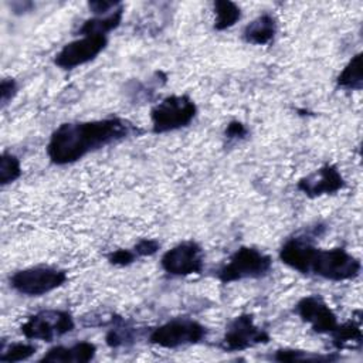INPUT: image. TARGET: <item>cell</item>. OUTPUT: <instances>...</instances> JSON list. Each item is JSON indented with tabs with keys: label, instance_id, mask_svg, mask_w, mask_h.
I'll return each mask as SVG.
<instances>
[{
	"label": "cell",
	"instance_id": "6da1fadb",
	"mask_svg": "<svg viewBox=\"0 0 363 363\" xmlns=\"http://www.w3.org/2000/svg\"><path fill=\"white\" fill-rule=\"evenodd\" d=\"M136 132L135 125L118 116L65 122L51 133L47 156L52 164H72L92 152L125 140Z\"/></svg>",
	"mask_w": 363,
	"mask_h": 363
},
{
	"label": "cell",
	"instance_id": "7a4b0ae2",
	"mask_svg": "<svg viewBox=\"0 0 363 363\" xmlns=\"http://www.w3.org/2000/svg\"><path fill=\"white\" fill-rule=\"evenodd\" d=\"M197 115V105L189 95H170L150 109L153 133L162 135L189 126Z\"/></svg>",
	"mask_w": 363,
	"mask_h": 363
},
{
	"label": "cell",
	"instance_id": "3957f363",
	"mask_svg": "<svg viewBox=\"0 0 363 363\" xmlns=\"http://www.w3.org/2000/svg\"><path fill=\"white\" fill-rule=\"evenodd\" d=\"M272 268V258L254 247H240L217 271L223 284L265 277Z\"/></svg>",
	"mask_w": 363,
	"mask_h": 363
},
{
	"label": "cell",
	"instance_id": "277c9868",
	"mask_svg": "<svg viewBox=\"0 0 363 363\" xmlns=\"http://www.w3.org/2000/svg\"><path fill=\"white\" fill-rule=\"evenodd\" d=\"M360 271L362 264L359 258L347 252L345 248H316L311 262L309 275H316L333 282H342L356 279L360 275Z\"/></svg>",
	"mask_w": 363,
	"mask_h": 363
},
{
	"label": "cell",
	"instance_id": "5b68a950",
	"mask_svg": "<svg viewBox=\"0 0 363 363\" xmlns=\"http://www.w3.org/2000/svg\"><path fill=\"white\" fill-rule=\"evenodd\" d=\"M208 329L191 318L170 319L149 333V342L163 349H177L182 346L197 345L207 337Z\"/></svg>",
	"mask_w": 363,
	"mask_h": 363
},
{
	"label": "cell",
	"instance_id": "8992f818",
	"mask_svg": "<svg viewBox=\"0 0 363 363\" xmlns=\"http://www.w3.org/2000/svg\"><path fill=\"white\" fill-rule=\"evenodd\" d=\"M68 279L65 269L37 265L16 271L10 277V286L26 296H41L60 286H62Z\"/></svg>",
	"mask_w": 363,
	"mask_h": 363
},
{
	"label": "cell",
	"instance_id": "52a82bcc",
	"mask_svg": "<svg viewBox=\"0 0 363 363\" xmlns=\"http://www.w3.org/2000/svg\"><path fill=\"white\" fill-rule=\"evenodd\" d=\"M75 320L68 311L45 309L28 316L20 326L23 336L28 340L52 342L72 332Z\"/></svg>",
	"mask_w": 363,
	"mask_h": 363
},
{
	"label": "cell",
	"instance_id": "ba28073f",
	"mask_svg": "<svg viewBox=\"0 0 363 363\" xmlns=\"http://www.w3.org/2000/svg\"><path fill=\"white\" fill-rule=\"evenodd\" d=\"M269 339V333L254 322L251 313H241L227 325L218 346L224 352H241L265 345Z\"/></svg>",
	"mask_w": 363,
	"mask_h": 363
},
{
	"label": "cell",
	"instance_id": "9c48e42d",
	"mask_svg": "<svg viewBox=\"0 0 363 363\" xmlns=\"http://www.w3.org/2000/svg\"><path fill=\"white\" fill-rule=\"evenodd\" d=\"M160 265L164 272L173 277L201 274L204 269L203 248L193 240L182 241L162 255Z\"/></svg>",
	"mask_w": 363,
	"mask_h": 363
},
{
	"label": "cell",
	"instance_id": "30bf717a",
	"mask_svg": "<svg viewBox=\"0 0 363 363\" xmlns=\"http://www.w3.org/2000/svg\"><path fill=\"white\" fill-rule=\"evenodd\" d=\"M108 44L106 35L91 34L67 43L55 55L54 64L61 69H74L95 60Z\"/></svg>",
	"mask_w": 363,
	"mask_h": 363
},
{
	"label": "cell",
	"instance_id": "8fae6325",
	"mask_svg": "<svg viewBox=\"0 0 363 363\" xmlns=\"http://www.w3.org/2000/svg\"><path fill=\"white\" fill-rule=\"evenodd\" d=\"M295 312L313 332L320 335H330L339 323L336 313L318 295L301 298L296 302Z\"/></svg>",
	"mask_w": 363,
	"mask_h": 363
},
{
	"label": "cell",
	"instance_id": "7c38bea8",
	"mask_svg": "<svg viewBox=\"0 0 363 363\" xmlns=\"http://www.w3.org/2000/svg\"><path fill=\"white\" fill-rule=\"evenodd\" d=\"M346 186L340 170L330 163H326L315 172L303 176L296 183V189L305 196L315 199L326 194H335Z\"/></svg>",
	"mask_w": 363,
	"mask_h": 363
},
{
	"label": "cell",
	"instance_id": "4fadbf2b",
	"mask_svg": "<svg viewBox=\"0 0 363 363\" xmlns=\"http://www.w3.org/2000/svg\"><path fill=\"white\" fill-rule=\"evenodd\" d=\"M316 252V247L309 235L301 234L288 238L279 248L278 257L282 264L294 271L309 275L312 258Z\"/></svg>",
	"mask_w": 363,
	"mask_h": 363
},
{
	"label": "cell",
	"instance_id": "5bb4252c",
	"mask_svg": "<svg viewBox=\"0 0 363 363\" xmlns=\"http://www.w3.org/2000/svg\"><path fill=\"white\" fill-rule=\"evenodd\" d=\"M96 354V346L91 342L82 340V342H77L74 345L69 346H64V345H58L54 346L51 349H48L44 356L40 359L41 362H52V363H86L94 360Z\"/></svg>",
	"mask_w": 363,
	"mask_h": 363
},
{
	"label": "cell",
	"instance_id": "9a60e30c",
	"mask_svg": "<svg viewBox=\"0 0 363 363\" xmlns=\"http://www.w3.org/2000/svg\"><path fill=\"white\" fill-rule=\"evenodd\" d=\"M277 28V18L269 13H264L245 26L242 31V38L248 44L267 45L274 41Z\"/></svg>",
	"mask_w": 363,
	"mask_h": 363
},
{
	"label": "cell",
	"instance_id": "2e32d148",
	"mask_svg": "<svg viewBox=\"0 0 363 363\" xmlns=\"http://www.w3.org/2000/svg\"><path fill=\"white\" fill-rule=\"evenodd\" d=\"M330 336H332V345L337 350L360 347L362 339H363L362 329H360V319H350L343 323H337V326L330 333Z\"/></svg>",
	"mask_w": 363,
	"mask_h": 363
},
{
	"label": "cell",
	"instance_id": "e0dca14e",
	"mask_svg": "<svg viewBox=\"0 0 363 363\" xmlns=\"http://www.w3.org/2000/svg\"><path fill=\"white\" fill-rule=\"evenodd\" d=\"M123 16V7H118L112 13L106 16H95L92 18H88L82 23L78 33L81 35H91V34H99L106 35L109 31L119 27Z\"/></svg>",
	"mask_w": 363,
	"mask_h": 363
},
{
	"label": "cell",
	"instance_id": "ac0fdd59",
	"mask_svg": "<svg viewBox=\"0 0 363 363\" xmlns=\"http://www.w3.org/2000/svg\"><path fill=\"white\" fill-rule=\"evenodd\" d=\"M339 88L346 91H360L363 86V68H362V52L353 55L349 62L343 67L336 78Z\"/></svg>",
	"mask_w": 363,
	"mask_h": 363
},
{
	"label": "cell",
	"instance_id": "d6986e66",
	"mask_svg": "<svg viewBox=\"0 0 363 363\" xmlns=\"http://www.w3.org/2000/svg\"><path fill=\"white\" fill-rule=\"evenodd\" d=\"M214 9V28L217 31H224L233 27L241 18V9L230 0H216L213 3Z\"/></svg>",
	"mask_w": 363,
	"mask_h": 363
},
{
	"label": "cell",
	"instance_id": "ffe728a7",
	"mask_svg": "<svg viewBox=\"0 0 363 363\" xmlns=\"http://www.w3.org/2000/svg\"><path fill=\"white\" fill-rule=\"evenodd\" d=\"M272 359L277 362H298V360H308V362H328L329 360L330 362L337 357L332 356V354H319V353H313L309 350L284 347V349L275 350Z\"/></svg>",
	"mask_w": 363,
	"mask_h": 363
},
{
	"label": "cell",
	"instance_id": "44dd1931",
	"mask_svg": "<svg viewBox=\"0 0 363 363\" xmlns=\"http://www.w3.org/2000/svg\"><path fill=\"white\" fill-rule=\"evenodd\" d=\"M37 347L30 342H13V343H3L0 350V362H21L30 359L35 353Z\"/></svg>",
	"mask_w": 363,
	"mask_h": 363
},
{
	"label": "cell",
	"instance_id": "7402d4cb",
	"mask_svg": "<svg viewBox=\"0 0 363 363\" xmlns=\"http://www.w3.org/2000/svg\"><path fill=\"white\" fill-rule=\"evenodd\" d=\"M21 176V163L18 157L10 152H3L0 157V184L6 186L16 182Z\"/></svg>",
	"mask_w": 363,
	"mask_h": 363
},
{
	"label": "cell",
	"instance_id": "603a6c76",
	"mask_svg": "<svg viewBox=\"0 0 363 363\" xmlns=\"http://www.w3.org/2000/svg\"><path fill=\"white\" fill-rule=\"evenodd\" d=\"M138 255L136 252L129 248H119V250H115L112 251L109 255H108V261L109 264L115 265V267H128L130 264H133L136 261Z\"/></svg>",
	"mask_w": 363,
	"mask_h": 363
},
{
	"label": "cell",
	"instance_id": "cb8c5ba5",
	"mask_svg": "<svg viewBox=\"0 0 363 363\" xmlns=\"http://www.w3.org/2000/svg\"><path fill=\"white\" fill-rule=\"evenodd\" d=\"M160 248L159 241L153 238H142L133 245V251L136 252L138 257H150L156 254Z\"/></svg>",
	"mask_w": 363,
	"mask_h": 363
},
{
	"label": "cell",
	"instance_id": "d4e9b609",
	"mask_svg": "<svg viewBox=\"0 0 363 363\" xmlns=\"http://www.w3.org/2000/svg\"><path fill=\"white\" fill-rule=\"evenodd\" d=\"M17 82L13 78H4L0 84V101L1 106L4 108L17 94Z\"/></svg>",
	"mask_w": 363,
	"mask_h": 363
},
{
	"label": "cell",
	"instance_id": "484cf974",
	"mask_svg": "<svg viewBox=\"0 0 363 363\" xmlns=\"http://www.w3.org/2000/svg\"><path fill=\"white\" fill-rule=\"evenodd\" d=\"M122 4L119 1H105V0H98V1H89L88 7L95 16H106L121 7Z\"/></svg>",
	"mask_w": 363,
	"mask_h": 363
},
{
	"label": "cell",
	"instance_id": "4316f807",
	"mask_svg": "<svg viewBox=\"0 0 363 363\" xmlns=\"http://www.w3.org/2000/svg\"><path fill=\"white\" fill-rule=\"evenodd\" d=\"M248 130H247V126L240 122V121H231L227 126H225V130H224V135L227 139L230 140H238V139H244L247 136Z\"/></svg>",
	"mask_w": 363,
	"mask_h": 363
}]
</instances>
